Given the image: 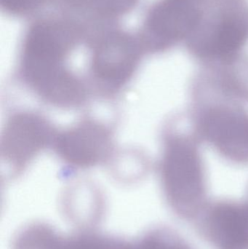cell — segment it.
Instances as JSON below:
<instances>
[{
    "mask_svg": "<svg viewBox=\"0 0 248 249\" xmlns=\"http://www.w3.org/2000/svg\"><path fill=\"white\" fill-rule=\"evenodd\" d=\"M83 38L75 22L61 13L41 16L31 24L23 39L20 64L24 78L34 90L74 74L66 62Z\"/></svg>",
    "mask_w": 248,
    "mask_h": 249,
    "instance_id": "cell-1",
    "label": "cell"
},
{
    "mask_svg": "<svg viewBox=\"0 0 248 249\" xmlns=\"http://www.w3.org/2000/svg\"><path fill=\"white\" fill-rule=\"evenodd\" d=\"M88 42L91 84L100 93H116L136 70L142 48L139 39L114 27L96 35Z\"/></svg>",
    "mask_w": 248,
    "mask_h": 249,
    "instance_id": "cell-2",
    "label": "cell"
},
{
    "mask_svg": "<svg viewBox=\"0 0 248 249\" xmlns=\"http://www.w3.org/2000/svg\"><path fill=\"white\" fill-rule=\"evenodd\" d=\"M50 139V127L42 117L29 113L13 117L6 127L1 146L6 165L14 171L23 169Z\"/></svg>",
    "mask_w": 248,
    "mask_h": 249,
    "instance_id": "cell-3",
    "label": "cell"
},
{
    "mask_svg": "<svg viewBox=\"0 0 248 249\" xmlns=\"http://www.w3.org/2000/svg\"><path fill=\"white\" fill-rule=\"evenodd\" d=\"M109 129L94 121H84L63 132L55 148L69 165L88 168L100 163L109 155L112 137Z\"/></svg>",
    "mask_w": 248,
    "mask_h": 249,
    "instance_id": "cell-4",
    "label": "cell"
},
{
    "mask_svg": "<svg viewBox=\"0 0 248 249\" xmlns=\"http://www.w3.org/2000/svg\"><path fill=\"white\" fill-rule=\"evenodd\" d=\"M207 139L226 157L248 160V115L230 109H214L205 117Z\"/></svg>",
    "mask_w": 248,
    "mask_h": 249,
    "instance_id": "cell-5",
    "label": "cell"
},
{
    "mask_svg": "<svg viewBox=\"0 0 248 249\" xmlns=\"http://www.w3.org/2000/svg\"><path fill=\"white\" fill-rule=\"evenodd\" d=\"M195 18V11L183 0L160 1L147 16L138 38L141 47L161 46L178 37L189 29Z\"/></svg>",
    "mask_w": 248,
    "mask_h": 249,
    "instance_id": "cell-6",
    "label": "cell"
},
{
    "mask_svg": "<svg viewBox=\"0 0 248 249\" xmlns=\"http://www.w3.org/2000/svg\"><path fill=\"white\" fill-rule=\"evenodd\" d=\"M138 0H72L66 15L77 23L86 39L115 27Z\"/></svg>",
    "mask_w": 248,
    "mask_h": 249,
    "instance_id": "cell-7",
    "label": "cell"
},
{
    "mask_svg": "<svg viewBox=\"0 0 248 249\" xmlns=\"http://www.w3.org/2000/svg\"><path fill=\"white\" fill-rule=\"evenodd\" d=\"M163 174L166 184L171 189H196L202 179V171L192 145L181 141L172 142L163 160Z\"/></svg>",
    "mask_w": 248,
    "mask_h": 249,
    "instance_id": "cell-8",
    "label": "cell"
},
{
    "mask_svg": "<svg viewBox=\"0 0 248 249\" xmlns=\"http://www.w3.org/2000/svg\"><path fill=\"white\" fill-rule=\"evenodd\" d=\"M246 39L244 29L234 21L221 25L212 43L211 50L219 56L229 57L237 52Z\"/></svg>",
    "mask_w": 248,
    "mask_h": 249,
    "instance_id": "cell-9",
    "label": "cell"
},
{
    "mask_svg": "<svg viewBox=\"0 0 248 249\" xmlns=\"http://www.w3.org/2000/svg\"><path fill=\"white\" fill-rule=\"evenodd\" d=\"M61 0H1L6 12L13 16H26L35 13L50 4L58 5Z\"/></svg>",
    "mask_w": 248,
    "mask_h": 249,
    "instance_id": "cell-10",
    "label": "cell"
}]
</instances>
